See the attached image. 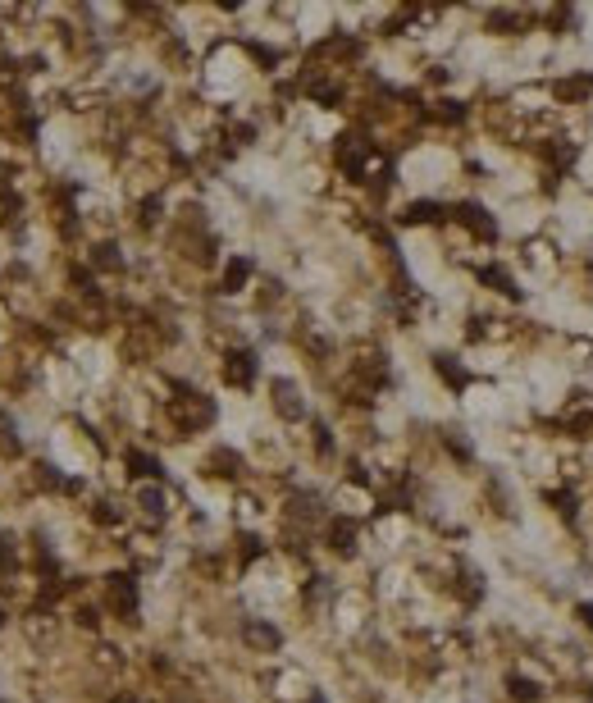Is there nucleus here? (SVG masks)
I'll list each match as a JSON object with an SVG mask.
<instances>
[{
	"label": "nucleus",
	"mask_w": 593,
	"mask_h": 703,
	"mask_svg": "<svg viewBox=\"0 0 593 703\" xmlns=\"http://www.w3.org/2000/svg\"><path fill=\"white\" fill-rule=\"evenodd\" d=\"M456 219H461V224H470L479 238H493V233H498V228H493V219L484 215L479 206H456Z\"/></svg>",
	"instance_id": "obj_5"
},
{
	"label": "nucleus",
	"mask_w": 593,
	"mask_h": 703,
	"mask_svg": "<svg viewBox=\"0 0 593 703\" xmlns=\"http://www.w3.org/2000/svg\"><path fill=\"white\" fill-rule=\"evenodd\" d=\"M142 507H147V512H160V507H164V494H160V489H142Z\"/></svg>",
	"instance_id": "obj_13"
},
{
	"label": "nucleus",
	"mask_w": 593,
	"mask_h": 703,
	"mask_svg": "<svg viewBox=\"0 0 593 703\" xmlns=\"http://www.w3.org/2000/svg\"><path fill=\"white\" fill-rule=\"evenodd\" d=\"M575 612H580V621H585V625H589V630H593V603H580V608H575Z\"/></svg>",
	"instance_id": "obj_16"
},
{
	"label": "nucleus",
	"mask_w": 593,
	"mask_h": 703,
	"mask_svg": "<svg viewBox=\"0 0 593 703\" xmlns=\"http://www.w3.org/2000/svg\"><path fill=\"white\" fill-rule=\"evenodd\" d=\"M247 644H256V649H279L283 644V635L274 630V625H265V621H247Z\"/></svg>",
	"instance_id": "obj_4"
},
{
	"label": "nucleus",
	"mask_w": 593,
	"mask_h": 703,
	"mask_svg": "<svg viewBox=\"0 0 593 703\" xmlns=\"http://www.w3.org/2000/svg\"><path fill=\"white\" fill-rule=\"evenodd\" d=\"M439 215H443V210L434 206V201H415V206L406 210V224H434Z\"/></svg>",
	"instance_id": "obj_7"
},
{
	"label": "nucleus",
	"mask_w": 593,
	"mask_h": 703,
	"mask_svg": "<svg viewBox=\"0 0 593 703\" xmlns=\"http://www.w3.org/2000/svg\"><path fill=\"white\" fill-rule=\"evenodd\" d=\"M439 370H443V379H447V384H456V389H461V384H465V374L456 370V365L447 361V356H439Z\"/></svg>",
	"instance_id": "obj_14"
},
{
	"label": "nucleus",
	"mask_w": 593,
	"mask_h": 703,
	"mask_svg": "<svg viewBox=\"0 0 593 703\" xmlns=\"http://www.w3.org/2000/svg\"><path fill=\"white\" fill-rule=\"evenodd\" d=\"M224 374H228V384L247 389V384L256 379V356H251V352H233V356H228V365H224Z\"/></svg>",
	"instance_id": "obj_1"
},
{
	"label": "nucleus",
	"mask_w": 593,
	"mask_h": 703,
	"mask_svg": "<svg viewBox=\"0 0 593 703\" xmlns=\"http://www.w3.org/2000/svg\"><path fill=\"white\" fill-rule=\"evenodd\" d=\"M329 539H334V548H338V553H352V548H356V525H352V521H334Z\"/></svg>",
	"instance_id": "obj_6"
},
{
	"label": "nucleus",
	"mask_w": 593,
	"mask_h": 703,
	"mask_svg": "<svg viewBox=\"0 0 593 703\" xmlns=\"http://www.w3.org/2000/svg\"><path fill=\"white\" fill-rule=\"evenodd\" d=\"M274 407L283 411L288 420H301V416H306V407H301L297 389H293V384H288V379H279V384H274Z\"/></svg>",
	"instance_id": "obj_3"
},
{
	"label": "nucleus",
	"mask_w": 593,
	"mask_h": 703,
	"mask_svg": "<svg viewBox=\"0 0 593 703\" xmlns=\"http://www.w3.org/2000/svg\"><path fill=\"white\" fill-rule=\"evenodd\" d=\"M128 461H133V470H137V475H160V466H155L151 457H142V452H133Z\"/></svg>",
	"instance_id": "obj_12"
},
{
	"label": "nucleus",
	"mask_w": 593,
	"mask_h": 703,
	"mask_svg": "<svg viewBox=\"0 0 593 703\" xmlns=\"http://www.w3.org/2000/svg\"><path fill=\"white\" fill-rule=\"evenodd\" d=\"M247 279H251V261H233V265H228V274H224V288H228V293H238Z\"/></svg>",
	"instance_id": "obj_8"
},
{
	"label": "nucleus",
	"mask_w": 593,
	"mask_h": 703,
	"mask_svg": "<svg viewBox=\"0 0 593 703\" xmlns=\"http://www.w3.org/2000/svg\"><path fill=\"white\" fill-rule=\"evenodd\" d=\"M539 695H543L539 685H530V680L511 676V699H516V703H539Z\"/></svg>",
	"instance_id": "obj_9"
},
{
	"label": "nucleus",
	"mask_w": 593,
	"mask_h": 703,
	"mask_svg": "<svg viewBox=\"0 0 593 703\" xmlns=\"http://www.w3.org/2000/svg\"><path fill=\"white\" fill-rule=\"evenodd\" d=\"M96 265H105V269H114V265H119V256H114V247H101V252H96Z\"/></svg>",
	"instance_id": "obj_15"
},
{
	"label": "nucleus",
	"mask_w": 593,
	"mask_h": 703,
	"mask_svg": "<svg viewBox=\"0 0 593 703\" xmlns=\"http://www.w3.org/2000/svg\"><path fill=\"white\" fill-rule=\"evenodd\" d=\"M110 599H114V608L119 612H137V585L128 580V575H110Z\"/></svg>",
	"instance_id": "obj_2"
},
{
	"label": "nucleus",
	"mask_w": 593,
	"mask_h": 703,
	"mask_svg": "<svg viewBox=\"0 0 593 703\" xmlns=\"http://www.w3.org/2000/svg\"><path fill=\"white\" fill-rule=\"evenodd\" d=\"M210 466H215V475H233V470H238V457H233V452H215Z\"/></svg>",
	"instance_id": "obj_11"
},
{
	"label": "nucleus",
	"mask_w": 593,
	"mask_h": 703,
	"mask_svg": "<svg viewBox=\"0 0 593 703\" xmlns=\"http://www.w3.org/2000/svg\"><path fill=\"white\" fill-rule=\"evenodd\" d=\"M589 87H593V78H566V82H557V96H566V101L575 96V101H580Z\"/></svg>",
	"instance_id": "obj_10"
}]
</instances>
